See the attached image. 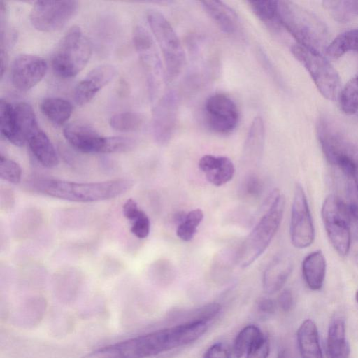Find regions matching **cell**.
I'll return each mask as SVG.
<instances>
[{"label": "cell", "instance_id": "cell-1", "mask_svg": "<svg viewBox=\"0 0 358 358\" xmlns=\"http://www.w3.org/2000/svg\"><path fill=\"white\" fill-rule=\"evenodd\" d=\"M133 180L117 178L101 182H78L48 178H36L28 182L34 192L53 198L74 202H95L120 196L133 186Z\"/></svg>", "mask_w": 358, "mask_h": 358}, {"label": "cell", "instance_id": "cell-2", "mask_svg": "<svg viewBox=\"0 0 358 358\" xmlns=\"http://www.w3.org/2000/svg\"><path fill=\"white\" fill-rule=\"evenodd\" d=\"M278 17L296 44L315 53L326 52L329 44V31L313 13L292 1H278Z\"/></svg>", "mask_w": 358, "mask_h": 358}, {"label": "cell", "instance_id": "cell-3", "mask_svg": "<svg viewBox=\"0 0 358 358\" xmlns=\"http://www.w3.org/2000/svg\"><path fill=\"white\" fill-rule=\"evenodd\" d=\"M285 208L284 195L274 189L266 212L239 247L236 261L241 268L250 266L266 250L280 227Z\"/></svg>", "mask_w": 358, "mask_h": 358}, {"label": "cell", "instance_id": "cell-4", "mask_svg": "<svg viewBox=\"0 0 358 358\" xmlns=\"http://www.w3.org/2000/svg\"><path fill=\"white\" fill-rule=\"evenodd\" d=\"M174 348L173 333L169 327L99 348L82 358H148Z\"/></svg>", "mask_w": 358, "mask_h": 358}, {"label": "cell", "instance_id": "cell-5", "mask_svg": "<svg viewBox=\"0 0 358 358\" xmlns=\"http://www.w3.org/2000/svg\"><path fill=\"white\" fill-rule=\"evenodd\" d=\"M146 18L162 52L164 62L165 81L169 83L180 74L185 66V50L171 24L161 12L149 10Z\"/></svg>", "mask_w": 358, "mask_h": 358}, {"label": "cell", "instance_id": "cell-6", "mask_svg": "<svg viewBox=\"0 0 358 358\" xmlns=\"http://www.w3.org/2000/svg\"><path fill=\"white\" fill-rule=\"evenodd\" d=\"M92 52L89 38L78 26L71 27L61 39L51 65L54 73L62 78H72L87 64Z\"/></svg>", "mask_w": 358, "mask_h": 358}, {"label": "cell", "instance_id": "cell-7", "mask_svg": "<svg viewBox=\"0 0 358 358\" xmlns=\"http://www.w3.org/2000/svg\"><path fill=\"white\" fill-rule=\"evenodd\" d=\"M290 50L307 70L320 94L328 100L337 99L341 91V79L329 60L322 54L310 51L298 44L292 45Z\"/></svg>", "mask_w": 358, "mask_h": 358}, {"label": "cell", "instance_id": "cell-8", "mask_svg": "<svg viewBox=\"0 0 358 358\" xmlns=\"http://www.w3.org/2000/svg\"><path fill=\"white\" fill-rule=\"evenodd\" d=\"M321 215L331 245L339 255L346 256L352 238L347 203L335 194H329L324 200Z\"/></svg>", "mask_w": 358, "mask_h": 358}, {"label": "cell", "instance_id": "cell-9", "mask_svg": "<svg viewBox=\"0 0 358 358\" xmlns=\"http://www.w3.org/2000/svg\"><path fill=\"white\" fill-rule=\"evenodd\" d=\"M132 40L145 76L149 95L153 100L165 81V71L155 42L150 34L139 25L133 30Z\"/></svg>", "mask_w": 358, "mask_h": 358}, {"label": "cell", "instance_id": "cell-10", "mask_svg": "<svg viewBox=\"0 0 358 358\" xmlns=\"http://www.w3.org/2000/svg\"><path fill=\"white\" fill-rule=\"evenodd\" d=\"M79 3L76 1H38L29 15L35 29L53 32L62 28L76 13Z\"/></svg>", "mask_w": 358, "mask_h": 358}, {"label": "cell", "instance_id": "cell-11", "mask_svg": "<svg viewBox=\"0 0 358 358\" xmlns=\"http://www.w3.org/2000/svg\"><path fill=\"white\" fill-rule=\"evenodd\" d=\"M292 245L299 249L309 247L315 238V228L306 195L302 185L294 188L289 226Z\"/></svg>", "mask_w": 358, "mask_h": 358}, {"label": "cell", "instance_id": "cell-12", "mask_svg": "<svg viewBox=\"0 0 358 358\" xmlns=\"http://www.w3.org/2000/svg\"><path fill=\"white\" fill-rule=\"evenodd\" d=\"M317 133L327 160L337 167L345 160L358 156L340 128L327 117L319 120Z\"/></svg>", "mask_w": 358, "mask_h": 358}, {"label": "cell", "instance_id": "cell-13", "mask_svg": "<svg viewBox=\"0 0 358 358\" xmlns=\"http://www.w3.org/2000/svg\"><path fill=\"white\" fill-rule=\"evenodd\" d=\"M204 112L207 125L217 134H229L238 125L239 112L237 106L224 94L210 95L205 102Z\"/></svg>", "mask_w": 358, "mask_h": 358}, {"label": "cell", "instance_id": "cell-14", "mask_svg": "<svg viewBox=\"0 0 358 358\" xmlns=\"http://www.w3.org/2000/svg\"><path fill=\"white\" fill-rule=\"evenodd\" d=\"M178 105L177 92L169 90L160 97L153 108L152 135L159 145H166L172 138L177 123Z\"/></svg>", "mask_w": 358, "mask_h": 358}, {"label": "cell", "instance_id": "cell-15", "mask_svg": "<svg viewBox=\"0 0 358 358\" xmlns=\"http://www.w3.org/2000/svg\"><path fill=\"white\" fill-rule=\"evenodd\" d=\"M48 66L45 60L32 55H20L13 60L10 69L13 85L20 91H27L44 77Z\"/></svg>", "mask_w": 358, "mask_h": 358}, {"label": "cell", "instance_id": "cell-16", "mask_svg": "<svg viewBox=\"0 0 358 358\" xmlns=\"http://www.w3.org/2000/svg\"><path fill=\"white\" fill-rule=\"evenodd\" d=\"M63 134L69 143L81 152L105 153L106 136L87 123L71 122L65 127Z\"/></svg>", "mask_w": 358, "mask_h": 358}, {"label": "cell", "instance_id": "cell-17", "mask_svg": "<svg viewBox=\"0 0 358 358\" xmlns=\"http://www.w3.org/2000/svg\"><path fill=\"white\" fill-rule=\"evenodd\" d=\"M117 69L110 64H101L92 69L76 86L73 99L77 105L90 102L116 76Z\"/></svg>", "mask_w": 358, "mask_h": 358}, {"label": "cell", "instance_id": "cell-18", "mask_svg": "<svg viewBox=\"0 0 358 358\" xmlns=\"http://www.w3.org/2000/svg\"><path fill=\"white\" fill-rule=\"evenodd\" d=\"M24 136L33 155L42 166L54 168L58 165L56 150L46 134L38 127L36 120L25 128Z\"/></svg>", "mask_w": 358, "mask_h": 358}, {"label": "cell", "instance_id": "cell-19", "mask_svg": "<svg viewBox=\"0 0 358 358\" xmlns=\"http://www.w3.org/2000/svg\"><path fill=\"white\" fill-rule=\"evenodd\" d=\"M201 6L224 34L231 36H239L242 26L236 12L229 6L220 1H201Z\"/></svg>", "mask_w": 358, "mask_h": 358}, {"label": "cell", "instance_id": "cell-20", "mask_svg": "<svg viewBox=\"0 0 358 358\" xmlns=\"http://www.w3.org/2000/svg\"><path fill=\"white\" fill-rule=\"evenodd\" d=\"M199 168L208 182L216 187L229 182L235 173L232 161L225 156L205 155L199 161Z\"/></svg>", "mask_w": 358, "mask_h": 358}, {"label": "cell", "instance_id": "cell-21", "mask_svg": "<svg viewBox=\"0 0 358 358\" xmlns=\"http://www.w3.org/2000/svg\"><path fill=\"white\" fill-rule=\"evenodd\" d=\"M293 269L291 258L280 255L273 259L264 271L262 285L264 291L268 294H273L280 291Z\"/></svg>", "mask_w": 358, "mask_h": 358}, {"label": "cell", "instance_id": "cell-22", "mask_svg": "<svg viewBox=\"0 0 358 358\" xmlns=\"http://www.w3.org/2000/svg\"><path fill=\"white\" fill-rule=\"evenodd\" d=\"M350 348L346 338L345 322L341 315L331 318L327 332V358H349Z\"/></svg>", "mask_w": 358, "mask_h": 358}, {"label": "cell", "instance_id": "cell-23", "mask_svg": "<svg viewBox=\"0 0 358 358\" xmlns=\"http://www.w3.org/2000/svg\"><path fill=\"white\" fill-rule=\"evenodd\" d=\"M297 345L301 358H324L315 322L305 320L296 333Z\"/></svg>", "mask_w": 358, "mask_h": 358}, {"label": "cell", "instance_id": "cell-24", "mask_svg": "<svg viewBox=\"0 0 358 358\" xmlns=\"http://www.w3.org/2000/svg\"><path fill=\"white\" fill-rule=\"evenodd\" d=\"M327 263L320 250L309 253L303 260L301 271L303 280L309 289L320 290L324 284Z\"/></svg>", "mask_w": 358, "mask_h": 358}, {"label": "cell", "instance_id": "cell-25", "mask_svg": "<svg viewBox=\"0 0 358 358\" xmlns=\"http://www.w3.org/2000/svg\"><path fill=\"white\" fill-rule=\"evenodd\" d=\"M265 138L264 123L261 116L252 120L248 129L243 150V158L246 162H257L262 154Z\"/></svg>", "mask_w": 358, "mask_h": 358}, {"label": "cell", "instance_id": "cell-26", "mask_svg": "<svg viewBox=\"0 0 358 358\" xmlns=\"http://www.w3.org/2000/svg\"><path fill=\"white\" fill-rule=\"evenodd\" d=\"M0 129L4 138L15 146L22 147L26 143L18 125L14 105L3 99L0 101Z\"/></svg>", "mask_w": 358, "mask_h": 358}, {"label": "cell", "instance_id": "cell-27", "mask_svg": "<svg viewBox=\"0 0 358 358\" xmlns=\"http://www.w3.org/2000/svg\"><path fill=\"white\" fill-rule=\"evenodd\" d=\"M40 109L50 122L55 125L61 126L71 115L73 106L69 101L64 99L48 97L41 102Z\"/></svg>", "mask_w": 358, "mask_h": 358}, {"label": "cell", "instance_id": "cell-28", "mask_svg": "<svg viewBox=\"0 0 358 358\" xmlns=\"http://www.w3.org/2000/svg\"><path fill=\"white\" fill-rule=\"evenodd\" d=\"M46 303L43 298L36 297L28 300L17 313L16 321L24 327L36 325L45 311Z\"/></svg>", "mask_w": 358, "mask_h": 358}, {"label": "cell", "instance_id": "cell-29", "mask_svg": "<svg viewBox=\"0 0 358 358\" xmlns=\"http://www.w3.org/2000/svg\"><path fill=\"white\" fill-rule=\"evenodd\" d=\"M350 51L358 52V27L337 36L327 48L326 53L338 58Z\"/></svg>", "mask_w": 358, "mask_h": 358}, {"label": "cell", "instance_id": "cell-30", "mask_svg": "<svg viewBox=\"0 0 358 358\" xmlns=\"http://www.w3.org/2000/svg\"><path fill=\"white\" fill-rule=\"evenodd\" d=\"M322 4L331 17L338 22L345 23L358 16V1L327 0Z\"/></svg>", "mask_w": 358, "mask_h": 358}, {"label": "cell", "instance_id": "cell-31", "mask_svg": "<svg viewBox=\"0 0 358 358\" xmlns=\"http://www.w3.org/2000/svg\"><path fill=\"white\" fill-rule=\"evenodd\" d=\"M262 331L255 325H248L242 329L236 336L233 353L236 358H241L246 355L250 348L262 336Z\"/></svg>", "mask_w": 358, "mask_h": 358}, {"label": "cell", "instance_id": "cell-32", "mask_svg": "<svg viewBox=\"0 0 358 358\" xmlns=\"http://www.w3.org/2000/svg\"><path fill=\"white\" fill-rule=\"evenodd\" d=\"M278 1H250L248 5L254 14L266 26L280 25L278 17ZM281 26V25H280Z\"/></svg>", "mask_w": 358, "mask_h": 358}, {"label": "cell", "instance_id": "cell-33", "mask_svg": "<svg viewBox=\"0 0 358 358\" xmlns=\"http://www.w3.org/2000/svg\"><path fill=\"white\" fill-rule=\"evenodd\" d=\"M144 123V117L136 112H123L113 115L109 121L110 127L118 131L131 132L139 130Z\"/></svg>", "mask_w": 358, "mask_h": 358}, {"label": "cell", "instance_id": "cell-34", "mask_svg": "<svg viewBox=\"0 0 358 358\" xmlns=\"http://www.w3.org/2000/svg\"><path fill=\"white\" fill-rule=\"evenodd\" d=\"M338 98L344 113L352 115L358 111V73L341 89Z\"/></svg>", "mask_w": 358, "mask_h": 358}, {"label": "cell", "instance_id": "cell-35", "mask_svg": "<svg viewBox=\"0 0 358 358\" xmlns=\"http://www.w3.org/2000/svg\"><path fill=\"white\" fill-rule=\"evenodd\" d=\"M203 219V213L201 209L190 210L179 223L176 229L177 236L183 241H191L197 232V228Z\"/></svg>", "mask_w": 358, "mask_h": 358}, {"label": "cell", "instance_id": "cell-36", "mask_svg": "<svg viewBox=\"0 0 358 358\" xmlns=\"http://www.w3.org/2000/svg\"><path fill=\"white\" fill-rule=\"evenodd\" d=\"M0 177L8 182L17 184L21 181L22 169L16 162L1 154L0 156Z\"/></svg>", "mask_w": 358, "mask_h": 358}, {"label": "cell", "instance_id": "cell-37", "mask_svg": "<svg viewBox=\"0 0 358 358\" xmlns=\"http://www.w3.org/2000/svg\"><path fill=\"white\" fill-rule=\"evenodd\" d=\"M150 275L153 281L158 284H166L173 277L171 264L165 260L155 262L150 268Z\"/></svg>", "mask_w": 358, "mask_h": 358}, {"label": "cell", "instance_id": "cell-38", "mask_svg": "<svg viewBox=\"0 0 358 358\" xmlns=\"http://www.w3.org/2000/svg\"><path fill=\"white\" fill-rule=\"evenodd\" d=\"M136 145L133 138L125 136H107L106 153H119L131 150Z\"/></svg>", "mask_w": 358, "mask_h": 358}, {"label": "cell", "instance_id": "cell-39", "mask_svg": "<svg viewBox=\"0 0 358 358\" xmlns=\"http://www.w3.org/2000/svg\"><path fill=\"white\" fill-rule=\"evenodd\" d=\"M130 222V231L136 238L142 239L148 236L150 231V221L143 210H141Z\"/></svg>", "mask_w": 358, "mask_h": 358}, {"label": "cell", "instance_id": "cell-40", "mask_svg": "<svg viewBox=\"0 0 358 358\" xmlns=\"http://www.w3.org/2000/svg\"><path fill=\"white\" fill-rule=\"evenodd\" d=\"M270 352V341L263 334L246 354V358H268Z\"/></svg>", "mask_w": 358, "mask_h": 358}, {"label": "cell", "instance_id": "cell-41", "mask_svg": "<svg viewBox=\"0 0 358 358\" xmlns=\"http://www.w3.org/2000/svg\"><path fill=\"white\" fill-rule=\"evenodd\" d=\"M229 348L223 343H216L209 347L203 355V358H231Z\"/></svg>", "mask_w": 358, "mask_h": 358}, {"label": "cell", "instance_id": "cell-42", "mask_svg": "<svg viewBox=\"0 0 358 358\" xmlns=\"http://www.w3.org/2000/svg\"><path fill=\"white\" fill-rule=\"evenodd\" d=\"M262 188V182L256 176H249L244 181L243 190L248 196L255 197L259 195Z\"/></svg>", "mask_w": 358, "mask_h": 358}, {"label": "cell", "instance_id": "cell-43", "mask_svg": "<svg viewBox=\"0 0 358 358\" xmlns=\"http://www.w3.org/2000/svg\"><path fill=\"white\" fill-rule=\"evenodd\" d=\"M1 209L5 212L10 210L15 204V196L13 192L8 187L1 189Z\"/></svg>", "mask_w": 358, "mask_h": 358}, {"label": "cell", "instance_id": "cell-44", "mask_svg": "<svg viewBox=\"0 0 358 358\" xmlns=\"http://www.w3.org/2000/svg\"><path fill=\"white\" fill-rule=\"evenodd\" d=\"M294 304V299L289 289L283 290L278 296L277 305L285 313L289 312Z\"/></svg>", "mask_w": 358, "mask_h": 358}, {"label": "cell", "instance_id": "cell-45", "mask_svg": "<svg viewBox=\"0 0 358 358\" xmlns=\"http://www.w3.org/2000/svg\"><path fill=\"white\" fill-rule=\"evenodd\" d=\"M141 210L138 203L133 199H127L122 206L123 215L129 221H131Z\"/></svg>", "mask_w": 358, "mask_h": 358}, {"label": "cell", "instance_id": "cell-46", "mask_svg": "<svg viewBox=\"0 0 358 358\" xmlns=\"http://www.w3.org/2000/svg\"><path fill=\"white\" fill-rule=\"evenodd\" d=\"M277 303L270 298H261L257 303V308L259 313L264 315L274 313Z\"/></svg>", "mask_w": 358, "mask_h": 358}, {"label": "cell", "instance_id": "cell-47", "mask_svg": "<svg viewBox=\"0 0 358 358\" xmlns=\"http://www.w3.org/2000/svg\"><path fill=\"white\" fill-rule=\"evenodd\" d=\"M347 210L351 224L358 231V203L351 201L347 203Z\"/></svg>", "mask_w": 358, "mask_h": 358}, {"label": "cell", "instance_id": "cell-48", "mask_svg": "<svg viewBox=\"0 0 358 358\" xmlns=\"http://www.w3.org/2000/svg\"><path fill=\"white\" fill-rule=\"evenodd\" d=\"M277 358H294V357L289 350L282 349L278 352Z\"/></svg>", "mask_w": 358, "mask_h": 358}, {"label": "cell", "instance_id": "cell-49", "mask_svg": "<svg viewBox=\"0 0 358 358\" xmlns=\"http://www.w3.org/2000/svg\"><path fill=\"white\" fill-rule=\"evenodd\" d=\"M355 299L358 303V289L357 290V292L355 293Z\"/></svg>", "mask_w": 358, "mask_h": 358}]
</instances>
